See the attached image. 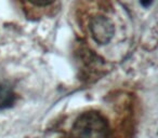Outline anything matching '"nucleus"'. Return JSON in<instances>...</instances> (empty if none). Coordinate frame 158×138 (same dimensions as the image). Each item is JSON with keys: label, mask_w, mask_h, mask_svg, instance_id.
Here are the masks:
<instances>
[{"label": "nucleus", "mask_w": 158, "mask_h": 138, "mask_svg": "<svg viewBox=\"0 0 158 138\" xmlns=\"http://www.w3.org/2000/svg\"><path fill=\"white\" fill-rule=\"evenodd\" d=\"M72 138H110V129L100 113L85 112L74 123Z\"/></svg>", "instance_id": "nucleus-1"}, {"label": "nucleus", "mask_w": 158, "mask_h": 138, "mask_svg": "<svg viewBox=\"0 0 158 138\" xmlns=\"http://www.w3.org/2000/svg\"><path fill=\"white\" fill-rule=\"evenodd\" d=\"M88 28L91 37L99 44L108 43L115 34V25L112 20L99 11L89 18Z\"/></svg>", "instance_id": "nucleus-2"}, {"label": "nucleus", "mask_w": 158, "mask_h": 138, "mask_svg": "<svg viewBox=\"0 0 158 138\" xmlns=\"http://www.w3.org/2000/svg\"><path fill=\"white\" fill-rule=\"evenodd\" d=\"M15 95L9 88L0 84V109L9 108L14 103Z\"/></svg>", "instance_id": "nucleus-3"}, {"label": "nucleus", "mask_w": 158, "mask_h": 138, "mask_svg": "<svg viewBox=\"0 0 158 138\" xmlns=\"http://www.w3.org/2000/svg\"><path fill=\"white\" fill-rule=\"evenodd\" d=\"M25 1L29 2L31 5L35 6V7L44 8V7H48V6L52 5L55 0H25Z\"/></svg>", "instance_id": "nucleus-4"}, {"label": "nucleus", "mask_w": 158, "mask_h": 138, "mask_svg": "<svg viewBox=\"0 0 158 138\" xmlns=\"http://www.w3.org/2000/svg\"><path fill=\"white\" fill-rule=\"evenodd\" d=\"M141 5L143 6V7H149V6L152 5V2H153V0H140Z\"/></svg>", "instance_id": "nucleus-5"}]
</instances>
